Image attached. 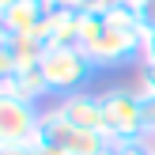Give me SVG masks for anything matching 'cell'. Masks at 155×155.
<instances>
[{
  "instance_id": "52a82bcc",
  "label": "cell",
  "mask_w": 155,
  "mask_h": 155,
  "mask_svg": "<svg viewBox=\"0 0 155 155\" xmlns=\"http://www.w3.org/2000/svg\"><path fill=\"white\" fill-rule=\"evenodd\" d=\"M0 95L38 106L42 98H53V91H49V83H45L42 68H19V72H12V76H0Z\"/></svg>"
},
{
  "instance_id": "3957f363",
  "label": "cell",
  "mask_w": 155,
  "mask_h": 155,
  "mask_svg": "<svg viewBox=\"0 0 155 155\" xmlns=\"http://www.w3.org/2000/svg\"><path fill=\"white\" fill-rule=\"evenodd\" d=\"M42 140L45 144H57L64 155H106V151L114 148L110 136H102V133H83V129L68 125L53 106L42 110Z\"/></svg>"
},
{
  "instance_id": "7c38bea8",
  "label": "cell",
  "mask_w": 155,
  "mask_h": 155,
  "mask_svg": "<svg viewBox=\"0 0 155 155\" xmlns=\"http://www.w3.org/2000/svg\"><path fill=\"white\" fill-rule=\"evenodd\" d=\"M30 155H64V151H61L57 144H45V140H38L34 148H30Z\"/></svg>"
},
{
  "instance_id": "5bb4252c",
  "label": "cell",
  "mask_w": 155,
  "mask_h": 155,
  "mask_svg": "<svg viewBox=\"0 0 155 155\" xmlns=\"http://www.w3.org/2000/svg\"><path fill=\"white\" fill-rule=\"evenodd\" d=\"M0 155H30V148H0Z\"/></svg>"
},
{
  "instance_id": "9c48e42d",
  "label": "cell",
  "mask_w": 155,
  "mask_h": 155,
  "mask_svg": "<svg viewBox=\"0 0 155 155\" xmlns=\"http://www.w3.org/2000/svg\"><path fill=\"white\" fill-rule=\"evenodd\" d=\"M106 30V12H83L80 15V49L87 53Z\"/></svg>"
},
{
  "instance_id": "8fae6325",
  "label": "cell",
  "mask_w": 155,
  "mask_h": 155,
  "mask_svg": "<svg viewBox=\"0 0 155 155\" xmlns=\"http://www.w3.org/2000/svg\"><path fill=\"white\" fill-rule=\"evenodd\" d=\"M64 8H68V12H95V8H98V0H64Z\"/></svg>"
},
{
  "instance_id": "4fadbf2b",
  "label": "cell",
  "mask_w": 155,
  "mask_h": 155,
  "mask_svg": "<svg viewBox=\"0 0 155 155\" xmlns=\"http://www.w3.org/2000/svg\"><path fill=\"white\" fill-rule=\"evenodd\" d=\"M140 80L155 87V61H144V72H140Z\"/></svg>"
},
{
  "instance_id": "6da1fadb",
  "label": "cell",
  "mask_w": 155,
  "mask_h": 155,
  "mask_svg": "<svg viewBox=\"0 0 155 155\" xmlns=\"http://www.w3.org/2000/svg\"><path fill=\"white\" fill-rule=\"evenodd\" d=\"M38 68H42L53 98H68V95H76V91H87V83L95 80V72H98V64L80 49V45L45 49V57H42Z\"/></svg>"
},
{
  "instance_id": "8992f818",
  "label": "cell",
  "mask_w": 155,
  "mask_h": 155,
  "mask_svg": "<svg viewBox=\"0 0 155 155\" xmlns=\"http://www.w3.org/2000/svg\"><path fill=\"white\" fill-rule=\"evenodd\" d=\"M45 57V45L30 34H4L0 30V76H12L19 68H38Z\"/></svg>"
},
{
  "instance_id": "9a60e30c",
  "label": "cell",
  "mask_w": 155,
  "mask_h": 155,
  "mask_svg": "<svg viewBox=\"0 0 155 155\" xmlns=\"http://www.w3.org/2000/svg\"><path fill=\"white\" fill-rule=\"evenodd\" d=\"M12 4H19V0H0V12H8Z\"/></svg>"
},
{
  "instance_id": "2e32d148",
  "label": "cell",
  "mask_w": 155,
  "mask_h": 155,
  "mask_svg": "<svg viewBox=\"0 0 155 155\" xmlns=\"http://www.w3.org/2000/svg\"><path fill=\"white\" fill-rule=\"evenodd\" d=\"M106 155H117V151H114V148H110V151H106Z\"/></svg>"
},
{
  "instance_id": "ba28073f",
  "label": "cell",
  "mask_w": 155,
  "mask_h": 155,
  "mask_svg": "<svg viewBox=\"0 0 155 155\" xmlns=\"http://www.w3.org/2000/svg\"><path fill=\"white\" fill-rule=\"evenodd\" d=\"M45 23V4L42 0H19L8 12H0V30L4 34H34Z\"/></svg>"
},
{
  "instance_id": "5b68a950",
  "label": "cell",
  "mask_w": 155,
  "mask_h": 155,
  "mask_svg": "<svg viewBox=\"0 0 155 155\" xmlns=\"http://www.w3.org/2000/svg\"><path fill=\"white\" fill-rule=\"evenodd\" d=\"M53 110H57L68 125L83 129V133H102V136H106L102 95H95V91H76V95H68V98H57Z\"/></svg>"
},
{
  "instance_id": "277c9868",
  "label": "cell",
  "mask_w": 155,
  "mask_h": 155,
  "mask_svg": "<svg viewBox=\"0 0 155 155\" xmlns=\"http://www.w3.org/2000/svg\"><path fill=\"white\" fill-rule=\"evenodd\" d=\"M42 140V110L0 95V148H34Z\"/></svg>"
},
{
  "instance_id": "30bf717a",
  "label": "cell",
  "mask_w": 155,
  "mask_h": 155,
  "mask_svg": "<svg viewBox=\"0 0 155 155\" xmlns=\"http://www.w3.org/2000/svg\"><path fill=\"white\" fill-rule=\"evenodd\" d=\"M144 61H155V27L144 30ZM140 61V64H144Z\"/></svg>"
},
{
  "instance_id": "7a4b0ae2",
  "label": "cell",
  "mask_w": 155,
  "mask_h": 155,
  "mask_svg": "<svg viewBox=\"0 0 155 155\" xmlns=\"http://www.w3.org/2000/svg\"><path fill=\"white\" fill-rule=\"evenodd\" d=\"M102 117H106V136L110 144H125L136 136H148L144 121V102L133 87H110L102 91Z\"/></svg>"
}]
</instances>
